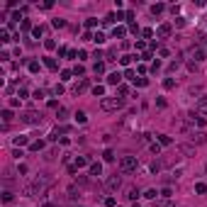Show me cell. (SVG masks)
Wrapping results in <instances>:
<instances>
[{
    "label": "cell",
    "instance_id": "cell-1",
    "mask_svg": "<svg viewBox=\"0 0 207 207\" xmlns=\"http://www.w3.org/2000/svg\"><path fill=\"white\" fill-rule=\"evenodd\" d=\"M46 185H49V178H46V175H37L34 180L27 185V190H25V193H27V195H39V193H44V190H46Z\"/></svg>",
    "mask_w": 207,
    "mask_h": 207
},
{
    "label": "cell",
    "instance_id": "cell-2",
    "mask_svg": "<svg viewBox=\"0 0 207 207\" xmlns=\"http://www.w3.org/2000/svg\"><path fill=\"white\" fill-rule=\"evenodd\" d=\"M105 112H112V110H122L124 107V98H119V95H115V98H103V103H100Z\"/></svg>",
    "mask_w": 207,
    "mask_h": 207
},
{
    "label": "cell",
    "instance_id": "cell-3",
    "mask_svg": "<svg viewBox=\"0 0 207 207\" xmlns=\"http://www.w3.org/2000/svg\"><path fill=\"white\" fill-rule=\"evenodd\" d=\"M137 166H139V158H137V156H132V154H127V156L119 158V171H122V173L137 171Z\"/></svg>",
    "mask_w": 207,
    "mask_h": 207
},
{
    "label": "cell",
    "instance_id": "cell-4",
    "mask_svg": "<svg viewBox=\"0 0 207 207\" xmlns=\"http://www.w3.org/2000/svg\"><path fill=\"white\" fill-rule=\"evenodd\" d=\"M105 188H107L110 193L119 190V188H122V175H117V173H115V175H110V178L105 180Z\"/></svg>",
    "mask_w": 207,
    "mask_h": 207
},
{
    "label": "cell",
    "instance_id": "cell-5",
    "mask_svg": "<svg viewBox=\"0 0 207 207\" xmlns=\"http://www.w3.org/2000/svg\"><path fill=\"white\" fill-rule=\"evenodd\" d=\"M20 119H22V122H27V124H39V122H41V115L34 112V110H29V112L20 115Z\"/></svg>",
    "mask_w": 207,
    "mask_h": 207
},
{
    "label": "cell",
    "instance_id": "cell-6",
    "mask_svg": "<svg viewBox=\"0 0 207 207\" xmlns=\"http://www.w3.org/2000/svg\"><path fill=\"white\" fill-rule=\"evenodd\" d=\"M71 90H73V95H80L83 90H88V78H80V80H78V83L71 88Z\"/></svg>",
    "mask_w": 207,
    "mask_h": 207
},
{
    "label": "cell",
    "instance_id": "cell-7",
    "mask_svg": "<svg viewBox=\"0 0 207 207\" xmlns=\"http://www.w3.org/2000/svg\"><path fill=\"white\" fill-rule=\"evenodd\" d=\"M190 139H193V144H205L207 134L202 132V129H197V132H190Z\"/></svg>",
    "mask_w": 207,
    "mask_h": 207
},
{
    "label": "cell",
    "instance_id": "cell-8",
    "mask_svg": "<svg viewBox=\"0 0 207 207\" xmlns=\"http://www.w3.org/2000/svg\"><path fill=\"white\" fill-rule=\"evenodd\" d=\"M107 83H110V85H119V83H122V73H119V71L110 73V76H107Z\"/></svg>",
    "mask_w": 207,
    "mask_h": 207
},
{
    "label": "cell",
    "instance_id": "cell-9",
    "mask_svg": "<svg viewBox=\"0 0 207 207\" xmlns=\"http://www.w3.org/2000/svg\"><path fill=\"white\" fill-rule=\"evenodd\" d=\"M171 32H173V25H168V22H166V25H161V27H158V32H156V34L166 39V37H171Z\"/></svg>",
    "mask_w": 207,
    "mask_h": 207
},
{
    "label": "cell",
    "instance_id": "cell-10",
    "mask_svg": "<svg viewBox=\"0 0 207 207\" xmlns=\"http://www.w3.org/2000/svg\"><path fill=\"white\" fill-rule=\"evenodd\" d=\"M178 151H180V154H185V156H195V149H193V146H188V144H180V146H178Z\"/></svg>",
    "mask_w": 207,
    "mask_h": 207
},
{
    "label": "cell",
    "instance_id": "cell-11",
    "mask_svg": "<svg viewBox=\"0 0 207 207\" xmlns=\"http://www.w3.org/2000/svg\"><path fill=\"white\" fill-rule=\"evenodd\" d=\"M197 112L207 115V95H202V98H200V103H197Z\"/></svg>",
    "mask_w": 207,
    "mask_h": 207
},
{
    "label": "cell",
    "instance_id": "cell-12",
    "mask_svg": "<svg viewBox=\"0 0 207 207\" xmlns=\"http://www.w3.org/2000/svg\"><path fill=\"white\" fill-rule=\"evenodd\" d=\"M163 10H166V5H163V2H156V5H151V15H161Z\"/></svg>",
    "mask_w": 207,
    "mask_h": 207
},
{
    "label": "cell",
    "instance_id": "cell-13",
    "mask_svg": "<svg viewBox=\"0 0 207 207\" xmlns=\"http://www.w3.org/2000/svg\"><path fill=\"white\" fill-rule=\"evenodd\" d=\"M103 173V163H90V175H100Z\"/></svg>",
    "mask_w": 207,
    "mask_h": 207
},
{
    "label": "cell",
    "instance_id": "cell-14",
    "mask_svg": "<svg viewBox=\"0 0 207 207\" xmlns=\"http://www.w3.org/2000/svg\"><path fill=\"white\" fill-rule=\"evenodd\" d=\"M193 59L195 61H205V51L202 49H193Z\"/></svg>",
    "mask_w": 207,
    "mask_h": 207
},
{
    "label": "cell",
    "instance_id": "cell-15",
    "mask_svg": "<svg viewBox=\"0 0 207 207\" xmlns=\"http://www.w3.org/2000/svg\"><path fill=\"white\" fill-rule=\"evenodd\" d=\"M93 73H95V76L105 73V64H103V61H95V66H93Z\"/></svg>",
    "mask_w": 207,
    "mask_h": 207
},
{
    "label": "cell",
    "instance_id": "cell-16",
    "mask_svg": "<svg viewBox=\"0 0 207 207\" xmlns=\"http://www.w3.org/2000/svg\"><path fill=\"white\" fill-rule=\"evenodd\" d=\"M124 34H127V29H124V27H115V32H112V37H115V39H122Z\"/></svg>",
    "mask_w": 207,
    "mask_h": 207
},
{
    "label": "cell",
    "instance_id": "cell-17",
    "mask_svg": "<svg viewBox=\"0 0 207 207\" xmlns=\"http://www.w3.org/2000/svg\"><path fill=\"white\" fill-rule=\"evenodd\" d=\"M44 64H46V68L56 71V61H54V59H51V56H44Z\"/></svg>",
    "mask_w": 207,
    "mask_h": 207
},
{
    "label": "cell",
    "instance_id": "cell-18",
    "mask_svg": "<svg viewBox=\"0 0 207 207\" xmlns=\"http://www.w3.org/2000/svg\"><path fill=\"white\" fill-rule=\"evenodd\" d=\"M2 122H5V127L12 122V112H10V110H5V112H2Z\"/></svg>",
    "mask_w": 207,
    "mask_h": 207
},
{
    "label": "cell",
    "instance_id": "cell-19",
    "mask_svg": "<svg viewBox=\"0 0 207 207\" xmlns=\"http://www.w3.org/2000/svg\"><path fill=\"white\" fill-rule=\"evenodd\" d=\"M127 197H129V200H137V197H139V190H137V188H129V190H127Z\"/></svg>",
    "mask_w": 207,
    "mask_h": 207
},
{
    "label": "cell",
    "instance_id": "cell-20",
    "mask_svg": "<svg viewBox=\"0 0 207 207\" xmlns=\"http://www.w3.org/2000/svg\"><path fill=\"white\" fill-rule=\"evenodd\" d=\"M158 144H161V146H168V144H171V137H166V134H158Z\"/></svg>",
    "mask_w": 207,
    "mask_h": 207
},
{
    "label": "cell",
    "instance_id": "cell-21",
    "mask_svg": "<svg viewBox=\"0 0 207 207\" xmlns=\"http://www.w3.org/2000/svg\"><path fill=\"white\" fill-rule=\"evenodd\" d=\"M93 41H95V44H103V41H105V34H103V32H95Z\"/></svg>",
    "mask_w": 207,
    "mask_h": 207
},
{
    "label": "cell",
    "instance_id": "cell-22",
    "mask_svg": "<svg viewBox=\"0 0 207 207\" xmlns=\"http://www.w3.org/2000/svg\"><path fill=\"white\" fill-rule=\"evenodd\" d=\"M85 163H88V158H83V156H80V158H76V163H73V166H76V171H78V168H80V166H85Z\"/></svg>",
    "mask_w": 207,
    "mask_h": 207
},
{
    "label": "cell",
    "instance_id": "cell-23",
    "mask_svg": "<svg viewBox=\"0 0 207 207\" xmlns=\"http://www.w3.org/2000/svg\"><path fill=\"white\" fill-rule=\"evenodd\" d=\"M195 190H197L200 195H205V193H207V185H205V183H197V185H195Z\"/></svg>",
    "mask_w": 207,
    "mask_h": 207
},
{
    "label": "cell",
    "instance_id": "cell-24",
    "mask_svg": "<svg viewBox=\"0 0 207 207\" xmlns=\"http://www.w3.org/2000/svg\"><path fill=\"white\" fill-rule=\"evenodd\" d=\"M85 119H88V117H85V112H76V122H80V124H83Z\"/></svg>",
    "mask_w": 207,
    "mask_h": 207
},
{
    "label": "cell",
    "instance_id": "cell-25",
    "mask_svg": "<svg viewBox=\"0 0 207 207\" xmlns=\"http://www.w3.org/2000/svg\"><path fill=\"white\" fill-rule=\"evenodd\" d=\"M144 197H149V200H156V197H158V193H156V190H146V195H144Z\"/></svg>",
    "mask_w": 207,
    "mask_h": 207
},
{
    "label": "cell",
    "instance_id": "cell-26",
    "mask_svg": "<svg viewBox=\"0 0 207 207\" xmlns=\"http://www.w3.org/2000/svg\"><path fill=\"white\" fill-rule=\"evenodd\" d=\"M93 95H105V88L103 85H95V88H93Z\"/></svg>",
    "mask_w": 207,
    "mask_h": 207
},
{
    "label": "cell",
    "instance_id": "cell-27",
    "mask_svg": "<svg viewBox=\"0 0 207 207\" xmlns=\"http://www.w3.org/2000/svg\"><path fill=\"white\" fill-rule=\"evenodd\" d=\"M29 71L37 73V71H39V61H29Z\"/></svg>",
    "mask_w": 207,
    "mask_h": 207
},
{
    "label": "cell",
    "instance_id": "cell-28",
    "mask_svg": "<svg viewBox=\"0 0 207 207\" xmlns=\"http://www.w3.org/2000/svg\"><path fill=\"white\" fill-rule=\"evenodd\" d=\"M124 78H129V80H137V78H134V71H132V68L124 71Z\"/></svg>",
    "mask_w": 207,
    "mask_h": 207
},
{
    "label": "cell",
    "instance_id": "cell-29",
    "mask_svg": "<svg viewBox=\"0 0 207 207\" xmlns=\"http://www.w3.org/2000/svg\"><path fill=\"white\" fill-rule=\"evenodd\" d=\"M32 98H34V100H44V90H34Z\"/></svg>",
    "mask_w": 207,
    "mask_h": 207
},
{
    "label": "cell",
    "instance_id": "cell-30",
    "mask_svg": "<svg viewBox=\"0 0 207 207\" xmlns=\"http://www.w3.org/2000/svg\"><path fill=\"white\" fill-rule=\"evenodd\" d=\"M85 25H88V27H95V25H98V20H95V17H88V20H85Z\"/></svg>",
    "mask_w": 207,
    "mask_h": 207
},
{
    "label": "cell",
    "instance_id": "cell-31",
    "mask_svg": "<svg viewBox=\"0 0 207 207\" xmlns=\"http://www.w3.org/2000/svg\"><path fill=\"white\" fill-rule=\"evenodd\" d=\"M151 151H154V154H161V144L154 141V144H151Z\"/></svg>",
    "mask_w": 207,
    "mask_h": 207
},
{
    "label": "cell",
    "instance_id": "cell-32",
    "mask_svg": "<svg viewBox=\"0 0 207 207\" xmlns=\"http://www.w3.org/2000/svg\"><path fill=\"white\" fill-rule=\"evenodd\" d=\"M105 205H107V207H115V205H117V200H115V197H107V200H105Z\"/></svg>",
    "mask_w": 207,
    "mask_h": 207
},
{
    "label": "cell",
    "instance_id": "cell-33",
    "mask_svg": "<svg viewBox=\"0 0 207 207\" xmlns=\"http://www.w3.org/2000/svg\"><path fill=\"white\" fill-rule=\"evenodd\" d=\"M141 34L146 37V39H151V37H154V29H141Z\"/></svg>",
    "mask_w": 207,
    "mask_h": 207
},
{
    "label": "cell",
    "instance_id": "cell-34",
    "mask_svg": "<svg viewBox=\"0 0 207 207\" xmlns=\"http://www.w3.org/2000/svg\"><path fill=\"white\" fill-rule=\"evenodd\" d=\"M61 80H71V71H61Z\"/></svg>",
    "mask_w": 207,
    "mask_h": 207
},
{
    "label": "cell",
    "instance_id": "cell-35",
    "mask_svg": "<svg viewBox=\"0 0 207 207\" xmlns=\"http://www.w3.org/2000/svg\"><path fill=\"white\" fill-rule=\"evenodd\" d=\"M15 144L20 146V144H27V137H15Z\"/></svg>",
    "mask_w": 207,
    "mask_h": 207
},
{
    "label": "cell",
    "instance_id": "cell-36",
    "mask_svg": "<svg viewBox=\"0 0 207 207\" xmlns=\"http://www.w3.org/2000/svg\"><path fill=\"white\" fill-rule=\"evenodd\" d=\"M54 27H66V20H54Z\"/></svg>",
    "mask_w": 207,
    "mask_h": 207
},
{
    "label": "cell",
    "instance_id": "cell-37",
    "mask_svg": "<svg viewBox=\"0 0 207 207\" xmlns=\"http://www.w3.org/2000/svg\"><path fill=\"white\" fill-rule=\"evenodd\" d=\"M161 197H171V188H163L161 190Z\"/></svg>",
    "mask_w": 207,
    "mask_h": 207
},
{
    "label": "cell",
    "instance_id": "cell-38",
    "mask_svg": "<svg viewBox=\"0 0 207 207\" xmlns=\"http://www.w3.org/2000/svg\"><path fill=\"white\" fill-rule=\"evenodd\" d=\"M0 41H10V37H7V32H5V29L0 32Z\"/></svg>",
    "mask_w": 207,
    "mask_h": 207
},
{
    "label": "cell",
    "instance_id": "cell-39",
    "mask_svg": "<svg viewBox=\"0 0 207 207\" xmlns=\"http://www.w3.org/2000/svg\"><path fill=\"white\" fill-rule=\"evenodd\" d=\"M175 83H173V78H166V83H163V88H173Z\"/></svg>",
    "mask_w": 207,
    "mask_h": 207
},
{
    "label": "cell",
    "instance_id": "cell-40",
    "mask_svg": "<svg viewBox=\"0 0 207 207\" xmlns=\"http://www.w3.org/2000/svg\"><path fill=\"white\" fill-rule=\"evenodd\" d=\"M41 32H44L41 27H34V29H32V34H34V37H41Z\"/></svg>",
    "mask_w": 207,
    "mask_h": 207
},
{
    "label": "cell",
    "instance_id": "cell-41",
    "mask_svg": "<svg viewBox=\"0 0 207 207\" xmlns=\"http://www.w3.org/2000/svg\"><path fill=\"white\" fill-rule=\"evenodd\" d=\"M156 207H171V202H156Z\"/></svg>",
    "mask_w": 207,
    "mask_h": 207
},
{
    "label": "cell",
    "instance_id": "cell-42",
    "mask_svg": "<svg viewBox=\"0 0 207 207\" xmlns=\"http://www.w3.org/2000/svg\"><path fill=\"white\" fill-rule=\"evenodd\" d=\"M205 173H207V163H205Z\"/></svg>",
    "mask_w": 207,
    "mask_h": 207
},
{
    "label": "cell",
    "instance_id": "cell-43",
    "mask_svg": "<svg viewBox=\"0 0 207 207\" xmlns=\"http://www.w3.org/2000/svg\"><path fill=\"white\" fill-rule=\"evenodd\" d=\"M132 207H139V205H132Z\"/></svg>",
    "mask_w": 207,
    "mask_h": 207
}]
</instances>
